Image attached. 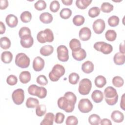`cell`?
I'll list each match as a JSON object with an SVG mask.
<instances>
[{"mask_svg":"<svg viewBox=\"0 0 125 125\" xmlns=\"http://www.w3.org/2000/svg\"><path fill=\"white\" fill-rule=\"evenodd\" d=\"M20 19L24 23L29 22L32 19V14L29 11H24L21 14Z\"/></svg>","mask_w":125,"mask_h":125,"instance_id":"35","label":"cell"},{"mask_svg":"<svg viewBox=\"0 0 125 125\" xmlns=\"http://www.w3.org/2000/svg\"><path fill=\"white\" fill-rule=\"evenodd\" d=\"M113 85L116 87H122L124 83V81L123 79L119 76H116L113 77L112 80Z\"/></svg>","mask_w":125,"mask_h":125,"instance_id":"37","label":"cell"},{"mask_svg":"<svg viewBox=\"0 0 125 125\" xmlns=\"http://www.w3.org/2000/svg\"><path fill=\"white\" fill-rule=\"evenodd\" d=\"M91 36L90 29L87 27L82 28L79 33V37L83 41H86L90 39Z\"/></svg>","mask_w":125,"mask_h":125,"instance_id":"15","label":"cell"},{"mask_svg":"<svg viewBox=\"0 0 125 125\" xmlns=\"http://www.w3.org/2000/svg\"><path fill=\"white\" fill-rule=\"evenodd\" d=\"M119 18L117 16H112L110 17L107 21L108 25L111 27H116L119 23Z\"/></svg>","mask_w":125,"mask_h":125,"instance_id":"39","label":"cell"},{"mask_svg":"<svg viewBox=\"0 0 125 125\" xmlns=\"http://www.w3.org/2000/svg\"><path fill=\"white\" fill-rule=\"evenodd\" d=\"M113 5L107 2H103L101 6V10L104 13H110L113 10Z\"/></svg>","mask_w":125,"mask_h":125,"instance_id":"34","label":"cell"},{"mask_svg":"<svg viewBox=\"0 0 125 125\" xmlns=\"http://www.w3.org/2000/svg\"><path fill=\"white\" fill-rule=\"evenodd\" d=\"M105 39L110 42L114 41L117 37V33L114 30H108L105 34Z\"/></svg>","mask_w":125,"mask_h":125,"instance_id":"33","label":"cell"},{"mask_svg":"<svg viewBox=\"0 0 125 125\" xmlns=\"http://www.w3.org/2000/svg\"><path fill=\"white\" fill-rule=\"evenodd\" d=\"M101 125H111L112 123L109 119L107 118H104L101 120L100 123Z\"/></svg>","mask_w":125,"mask_h":125,"instance_id":"51","label":"cell"},{"mask_svg":"<svg viewBox=\"0 0 125 125\" xmlns=\"http://www.w3.org/2000/svg\"><path fill=\"white\" fill-rule=\"evenodd\" d=\"M113 61L117 65H121L124 64L125 61V54L120 52L116 53L114 56Z\"/></svg>","mask_w":125,"mask_h":125,"instance_id":"22","label":"cell"},{"mask_svg":"<svg viewBox=\"0 0 125 125\" xmlns=\"http://www.w3.org/2000/svg\"><path fill=\"white\" fill-rule=\"evenodd\" d=\"M65 118L64 115L61 112H57L55 117V122L56 124H62Z\"/></svg>","mask_w":125,"mask_h":125,"instance_id":"49","label":"cell"},{"mask_svg":"<svg viewBox=\"0 0 125 125\" xmlns=\"http://www.w3.org/2000/svg\"><path fill=\"white\" fill-rule=\"evenodd\" d=\"M72 55L75 60L81 61L86 58V53L84 49L81 48L79 50L72 51Z\"/></svg>","mask_w":125,"mask_h":125,"instance_id":"16","label":"cell"},{"mask_svg":"<svg viewBox=\"0 0 125 125\" xmlns=\"http://www.w3.org/2000/svg\"><path fill=\"white\" fill-rule=\"evenodd\" d=\"M46 111V106L44 104H39L36 108V114L39 117H42L44 115Z\"/></svg>","mask_w":125,"mask_h":125,"instance_id":"41","label":"cell"},{"mask_svg":"<svg viewBox=\"0 0 125 125\" xmlns=\"http://www.w3.org/2000/svg\"><path fill=\"white\" fill-rule=\"evenodd\" d=\"M31 74L28 71H22L19 75V79L22 83H27L31 80Z\"/></svg>","mask_w":125,"mask_h":125,"instance_id":"25","label":"cell"},{"mask_svg":"<svg viewBox=\"0 0 125 125\" xmlns=\"http://www.w3.org/2000/svg\"><path fill=\"white\" fill-rule=\"evenodd\" d=\"M26 35H31L30 29L27 27H21L19 32V36L21 38L22 37Z\"/></svg>","mask_w":125,"mask_h":125,"instance_id":"47","label":"cell"},{"mask_svg":"<svg viewBox=\"0 0 125 125\" xmlns=\"http://www.w3.org/2000/svg\"><path fill=\"white\" fill-rule=\"evenodd\" d=\"M37 83L42 86H44L48 83V80L45 76L43 75H40L37 78Z\"/></svg>","mask_w":125,"mask_h":125,"instance_id":"46","label":"cell"},{"mask_svg":"<svg viewBox=\"0 0 125 125\" xmlns=\"http://www.w3.org/2000/svg\"><path fill=\"white\" fill-rule=\"evenodd\" d=\"M0 44L1 48L3 49H8L11 46V41L7 37H3L0 38Z\"/></svg>","mask_w":125,"mask_h":125,"instance_id":"31","label":"cell"},{"mask_svg":"<svg viewBox=\"0 0 125 125\" xmlns=\"http://www.w3.org/2000/svg\"><path fill=\"white\" fill-rule=\"evenodd\" d=\"M45 64L44 60L40 56L36 57L33 62V69L37 72L42 71L44 68Z\"/></svg>","mask_w":125,"mask_h":125,"instance_id":"13","label":"cell"},{"mask_svg":"<svg viewBox=\"0 0 125 125\" xmlns=\"http://www.w3.org/2000/svg\"><path fill=\"white\" fill-rule=\"evenodd\" d=\"M94 83L97 87L102 88L106 84V80L104 76L99 75L95 78Z\"/></svg>","mask_w":125,"mask_h":125,"instance_id":"27","label":"cell"},{"mask_svg":"<svg viewBox=\"0 0 125 125\" xmlns=\"http://www.w3.org/2000/svg\"><path fill=\"white\" fill-rule=\"evenodd\" d=\"M100 14V9L98 7H92L89 9L88 12L89 16L91 18H95Z\"/></svg>","mask_w":125,"mask_h":125,"instance_id":"42","label":"cell"},{"mask_svg":"<svg viewBox=\"0 0 125 125\" xmlns=\"http://www.w3.org/2000/svg\"><path fill=\"white\" fill-rule=\"evenodd\" d=\"M12 99L13 102L17 105H20L24 100V92L21 88L15 90L12 94Z\"/></svg>","mask_w":125,"mask_h":125,"instance_id":"10","label":"cell"},{"mask_svg":"<svg viewBox=\"0 0 125 125\" xmlns=\"http://www.w3.org/2000/svg\"><path fill=\"white\" fill-rule=\"evenodd\" d=\"M5 21L9 27L14 28L17 25L18 23V19L15 15L13 14H9L5 18Z\"/></svg>","mask_w":125,"mask_h":125,"instance_id":"17","label":"cell"},{"mask_svg":"<svg viewBox=\"0 0 125 125\" xmlns=\"http://www.w3.org/2000/svg\"><path fill=\"white\" fill-rule=\"evenodd\" d=\"M91 98L95 103H100L104 99V94L101 91L95 90L91 94Z\"/></svg>","mask_w":125,"mask_h":125,"instance_id":"21","label":"cell"},{"mask_svg":"<svg viewBox=\"0 0 125 125\" xmlns=\"http://www.w3.org/2000/svg\"><path fill=\"white\" fill-rule=\"evenodd\" d=\"M72 13V10L71 9L67 8H64L61 10L60 16L63 19H68L71 17Z\"/></svg>","mask_w":125,"mask_h":125,"instance_id":"38","label":"cell"},{"mask_svg":"<svg viewBox=\"0 0 125 125\" xmlns=\"http://www.w3.org/2000/svg\"><path fill=\"white\" fill-rule=\"evenodd\" d=\"M62 2L65 5H71L73 2L72 0H62Z\"/></svg>","mask_w":125,"mask_h":125,"instance_id":"55","label":"cell"},{"mask_svg":"<svg viewBox=\"0 0 125 125\" xmlns=\"http://www.w3.org/2000/svg\"><path fill=\"white\" fill-rule=\"evenodd\" d=\"M69 47L72 51H76L81 48L80 41L77 39H72L69 42Z\"/></svg>","mask_w":125,"mask_h":125,"instance_id":"29","label":"cell"},{"mask_svg":"<svg viewBox=\"0 0 125 125\" xmlns=\"http://www.w3.org/2000/svg\"><path fill=\"white\" fill-rule=\"evenodd\" d=\"M100 117L96 114H91L88 118V122L91 125H99L100 123Z\"/></svg>","mask_w":125,"mask_h":125,"instance_id":"32","label":"cell"},{"mask_svg":"<svg viewBox=\"0 0 125 125\" xmlns=\"http://www.w3.org/2000/svg\"><path fill=\"white\" fill-rule=\"evenodd\" d=\"M57 57L59 61L65 62L69 59L68 50L66 46L63 45H59L57 48Z\"/></svg>","mask_w":125,"mask_h":125,"instance_id":"11","label":"cell"},{"mask_svg":"<svg viewBox=\"0 0 125 125\" xmlns=\"http://www.w3.org/2000/svg\"><path fill=\"white\" fill-rule=\"evenodd\" d=\"M94 68V64L90 61L84 62L82 65V71L86 74H89L93 72Z\"/></svg>","mask_w":125,"mask_h":125,"instance_id":"20","label":"cell"},{"mask_svg":"<svg viewBox=\"0 0 125 125\" xmlns=\"http://www.w3.org/2000/svg\"><path fill=\"white\" fill-rule=\"evenodd\" d=\"M94 48L98 51L101 52L104 54H108L113 50L112 46L104 42H98L94 44Z\"/></svg>","mask_w":125,"mask_h":125,"instance_id":"8","label":"cell"},{"mask_svg":"<svg viewBox=\"0 0 125 125\" xmlns=\"http://www.w3.org/2000/svg\"><path fill=\"white\" fill-rule=\"evenodd\" d=\"M39 104V100L34 98L29 97L28 98L25 103L26 106L29 108H33L36 107Z\"/></svg>","mask_w":125,"mask_h":125,"instance_id":"28","label":"cell"},{"mask_svg":"<svg viewBox=\"0 0 125 125\" xmlns=\"http://www.w3.org/2000/svg\"><path fill=\"white\" fill-rule=\"evenodd\" d=\"M55 118L54 114L52 112L47 113L40 123L41 125H52Z\"/></svg>","mask_w":125,"mask_h":125,"instance_id":"19","label":"cell"},{"mask_svg":"<svg viewBox=\"0 0 125 125\" xmlns=\"http://www.w3.org/2000/svg\"><path fill=\"white\" fill-rule=\"evenodd\" d=\"M1 60L4 63H9L11 62L13 59V54L8 51L3 52L1 54Z\"/></svg>","mask_w":125,"mask_h":125,"instance_id":"26","label":"cell"},{"mask_svg":"<svg viewBox=\"0 0 125 125\" xmlns=\"http://www.w3.org/2000/svg\"><path fill=\"white\" fill-rule=\"evenodd\" d=\"M72 21L74 25L79 26L83 25L84 23L85 19L84 17L82 15H77L73 17Z\"/></svg>","mask_w":125,"mask_h":125,"instance_id":"36","label":"cell"},{"mask_svg":"<svg viewBox=\"0 0 125 125\" xmlns=\"http://www.w3.org/2000/svg\"><path fill=\"white\" fill-rule=\"evenodd\" d=\"M69 82L72 84H76L80 79L79 74L75 72H72L69 74L68 77Z\"/></svg>","mask_w":125,"mask_h":125,"instance_id":"40","label":"cell"},{"mask_svg":"<svg viewBox=\"0 0 125 125\" xmlns=\"http://www.w3.org/2000/svg\"><path fill=\"white\" fill-rule=\"evenodd\" d=\"M6 30L5 26L2 21H0V34H3L4 33Z\"/></svg>","mask_w":125,"mask_h":125,"instance_id":"53","label":"cell"},{"mask_svg":"<svg viewBox=\"0 0 125 125\" xmlns=\"http://www.w3.org/2000/svg\"><path fill=\"white\" fill-rule=\"evenodd\" d=\"M20 43L23 48H28L33 45L34 40L31 35H26L21 38Z\"/></svg>","mask_w":125,"mask_h":125,"instance_id":"14","label":"cell"},{"mask_svg":"<svg viewBox=\"0 0 125 125\" xmlns=\"http://www.w3.org/2000/svg\"><path fill=\"white\" fill-rule=\"evenodd\" d=\"M119 50L120 52L125 54V42L123 41L119 45Z\"/></svg>","mask_w":125,"mask_h":125,"instance_id":"54","label":"cell"},{"mask_svg":"<svg viewBox=\"0 0 125 125\" xmlns=\"http://www.w3.org/2000/svg\"><path fill=\"white\" fill-rule=\"evenodd\" d=\"M105 27V22L101 19H98L95 21L92 25V28L94 32L97 34H100L103 33Z\"/></svg>","mask_w":125,"mask_h":125,"instance_id":"12","label":"cell"},{"mask_svg":"<svg viewBox=\"0 0 125 125\" xmlns=\"http://www.w3.org/2000/svg\"><path fill=\"white\" fill-rule=\"evenodd\" d=\"M28 92L30 95L36 96L40 99L44 98L47 95L46 89L42 86H38L36 84H31L28 88Z\"/></svg>","mask_w":125,"mask_h":125,"instance_id":"5","label":"cell"},{"mask_svg":"<svg viewBox=\"0 0 125 125\" xmlns=\"http://www.w3.org/2000/svg\"><path fill=\"white\" fill-rule=\"evenodd\" d=\"M60 4L58 0H53L52 1L49 6L50 10L54 13L57 12L60 9Z\"/></svg>","mask_w":125,"mask_h":125,"instance_id":"44","label":"cell"},{"mask_svg":"<svg viewBox=\"0 0 125 125\" xmlns=\"http://www.w3.org/2000/svg\"><path fill=\"white\" fill-rule=\"evenodd\" d=\"M77 97L72 92L68 91L65 93L63 97L59 98L57 101L58 107L67 113L72 112L75 107Z\"/></svg>","mask_w":125,"mask_h":125,"instance_id":"1","label":"cell"},{"mask_svg":"<svg viewBox=\"0 0 125 125\" xmlns=\"http://www.w3.org/2000/svg\"><path fill=\"white\" fill-rule=\"evenodd\" d=\"M53 51L54 48L53 46L51 45H45L41 48L40 52L43 56H48L53 52Z\"/></svg>","mask_w":125,"mask_h":125,"instance_id":"24","label":"cell"},{"mask_svg":"<svg viewBox=\"0 0 125 125\" xmlns=\"http://www.w3.org/2000/svg\"><path fill=\"white\" fill-rule=\"evenodd\" d=\"M52 15L48 12H43L40 16V20L43 23L48 24L51 23L53 21Z\"/></svg>","mask_w":125,"mask_h":125,"instance_id":"23","label":"cell"},{"mask_svg":"<svg viewBox=\"0 0 125 125\" xmlns=\"http://www.w3.org/2000/svg\"><path fill=\"white\" fill-rule=\"evenodd\" d=\"M92 1L90 0H77L76 5L80 9H85L90 4Z\"/></svg>","mask_w":125,"mask_h":125,"instance_id":"30","label":"cell"},{"mask_svg":"<svg viewBox=\"0 0 125 125\" xmlns=\"http://www.w3.org/2000/svg\"><path fill=\"white\" fill-rule=\"evenodd\" d=\"M93 107V106L91 101L86 98L81 99L78 104L79 110L83 113H87L91 111Z\"/></svg>","mask_w":125,"mask_h":125,"instance_id":"9","label":"cell"},{"mask_svg":"<svg viewBox=\"0 0 125 125\" xmlns=\"http://www.w3.org/2000/svg\"><path fill=\"white\" fill-rule=\"evenodd\" d=\"M65 71V68L62 65L56 64L53 67L52 70L49 73V79L52 82H57L62 76L64 75Z\"/></svg>","mask_w":125,"mask_h":125,"instance_id":"3","label":"cell"},{"mask_svg":"<svg viewBox=\"0 0 125 125\" xmlns=\"http://www.w3.org/2000/svg\"><path fill=\"white\" fill-rule=\"evenodd\" d=\"M92 87L91 81L87 78L82 79L79 83L78 91L80 94L86 95L89 93Z\"/></svg>","mask_w":125,"mask_h":125,"instance_id":"7","label":"cell"},{"mask_svg":"<svg viewBox=\"0 0 125 125\" xmlns=\"http://www.w3.org/2000/svg\"><path fill=\"white\" fill-rule=\"evenodd\" d=\"M111 118L115 123H121L124 120V115L121 111L114 110L111 114Z\"/></svg>","mask_w":125,"mask_h":125,"instance_id":"18","label":"cell"},{"mask_svg":"<svg viewBox=\"0 0 125 125\" xmlns=\"http://www.w3.org/2000/svg\"><path fill=\"white\" fill-rule=\"evenodd\" d=\"M18 82L17 77L14 75H10L7 78L6 83L8 84L13 86L15 85Z\"/></svg>","mask_w":125,"mask_h":125,"instance_id":"48","label":"cell"},{"mask_svg":"<svg viewBox=\"0 0 125 125\" xmlns=\"http://www.w3.org/2000/svg\"><path fill=\"white\" fill-rule=\"evenodd\" d=\"M37 39L41 43H44L46 42H51L54 41V35L52 30L49 28H46L38 32L37 35Z\"/></svg>","mask_w":125,"mask_h":125,"instance_id":"4","label":"cell"},{"mask_svg":"<svg viewBox=\"0 0 125 125\" xmlns=\"http://www.w3.org/2000/svg\"><path fill=\"white\" fill-rule=\"evenodd\" d=\"M34 7L37 10L42 11L46 8V3L44 0H39L35 3Z\"/></svg>","mask_w":125,"mask_h":125,"instance_id":"43","label":"cell"},{"mask_svg":"<svg viewBox=\"0 0 125 125\" xmlns=\"http://www.w3.org/2000/svg\"><path fill=\"white\" fill-rule=\"evenodd\" d=\"M29 58L23 53H19L16 56L15 62L19 67L21 68H27L30 65Z\"/></svg>","mask_w":125,"mask_h":125,"instance_id":"6","label":"cell"},{"mask_svg":"<svg viewBox=\"0 0 125 125\" xmlns=\"http://www.w3.org/2000/svg\"><path fill=\"white\" fill-rule=\"evenodd\" d=\"M8 6V1L7 0H0V9L1 10L5 9Z\"/></svg>","mask_w":125,"mask_h":125,"instance_id":"50","label":"cell"},{"mask_svg":"<svg viewBox=\"0 0 125 125\" xmlns=\"http://www.w3.org/2000/svg\"><path fill=\"white\" fill-rule=\"evenodd\" d=\"M65 124L66 125H77L78 124V120L74 116H69L66 119Z\"/></svg>","mask_w":125,"mask_h":125,"instance_id":"45","label":"cell"},{"mask_svg":"<svg viewBox=\"0 0 125 125\" xmlns=\"http://www.w3.org/2000/svg\"><path fill=\"white\" fill-rule=\"evenodd\" d=\"M125 93H124L123 94V95L122 96L121 102H120V107L123 110H125Z\"/></svg>","mask_w":125,"mask_h":125,"instance_id":"52","label":"cell"},{"mask_svg":"<svg viewBox=\"0 0 125 125\" xmlns=\"http://www.w3.org/2000/svg\"><path fill=\"white\" fill-rule=\"evenodd\" d=\"M104 94L106 103L109 105L115 104L118 100V94L116 89L112 86H108L104 90Z\"/></svg>","mask_w":125,"mask_h":125,"instance_id":"2","label":"cell"}]
</instances>
